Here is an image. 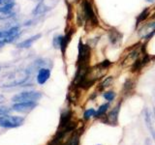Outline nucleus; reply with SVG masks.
Instances as JSON below:
<instances>
[{
  "instance_id": "f257e3e1",
  "label": "nucleus",
  "mask_w": 155,
  "mask_h": 145,
  "mask_svg": "<svg viewBox=\"0 0 155 145\" xmlns=\"http://www.w3.org/2000/svg\"><path fill=\"white\" fill-rule=\"evenodd\" d=\"M29 77V72L27 70H16L5 75L0 79V87L9 88L23 84Z\"/></svg>"
},
{
  "instance_id": "f03ea898",
  "label": "nucleus",
  "mask_w": 155,
  "mask_h": 145,
  "mask_svg": "<svg viewBox=\"0 0 155 145\" xmlns=\"http://www.w3.org/2000/svg\"><path fill=\"white\" fill-rule=\"evenodd\" d=\"M42 93L38 91H25L15 95L12 98L14 103H22V102H36L42 98Z\"/></svg>"
},
{
  "instance_id": "7ed1b4c3",
  "label": "nucleus",
  "mask_w": 155,
  "mask_h": 145,
  "mask_svg": "<svg viewBox=\"0 0 155 145\" xmlns=\"http://www.w3.org/2000/svg\"><path fill=\"white\" fill-rule=\"evenodd\" d=\"M24 122V118L19 116H0V127L1 128H18Z\"/></svg>"
},
{
  "instance_id": "20e7f679",
  "label": "nucleus",
  "mask_w": 155,
  "mask_h": 145,
  "mask_svg": "<svg viewBox=\"0 0 155 145\" xmlns=\"http://www.w3.org/2000/svg\"><path fill=\"white\" fill-rule=\"evenodd\" d=\"M36 102H22V103H15L12 106V109L17 112L28 113L37 106Z\"/></svg>"
},
{
  "instance_id": "39448f33",
  "label": "nucleus",
  "mask_w": 155,
  "mask_h": 145,
  "mask_svg": "<svg viewBox=\"0 0 155 145\" xmlns=\"http://www.w3.org/2000/svg\"><path fill=\"white\" fill-rule=\"evenodd\" d=\"M155 33V21L148 22L147 24L143 26V28L140 30V36L143 39H148Z\"/></svg>"
},
{
  "instance_id": "423d86ee",
  "label": "nucleus",
  "mask_w": 155,
  "mask_h": 145,
  "mask_svg": "<svg viewBox=\"0 0 155 145\" xmlns=\"http://www.w3.org/2000/svg\"><path fill=\"white\" fill-rule=\"evenodd\" d=\"M51 76V70L50 68H41V69L38 70V74H37V82L40 85L45 84L46 82L48 80Z\"/></svg>"
},
{
  "instance_id": "0eeeda50",
  "label": "nucleus",
  "mask_w": 155,
  "mask_h": 145,
  "mask_svg": "<svg viewBox=\"0 0 155 145\" xmlns=\"http://www.w3.org/2000/svg\"><path fill=\"white\" fill-rule=\"evenodd\" d=\"M119 110H120V104H118L116 106L111 109L108 116H107V123H109L110 125H116L117 124V121H118V114H119Z\"/></svg>"
},
{
  "instance_id": "6e6552de",
  "label": "nucleus",
  "mask_w": 155,
  "mask_h": 145,
  "mask_svg": "<svg viewBox=\"0 0 155 145\" xmlns=\"http://www.w3.org/2000/svg\"><path fill=\"white\" fill-rule=\"evenodd\" d=\"M41 34H36V35H34L30 38L26 39V40H24L21 43L17 44V47L18 48H28L30 47L34 43H35L37 40H39V39L41 38Z\"/></svg>"
},
{
  "instance_id": "1a4fd4ad",
  "label": "nucleus",
  "mask_w": 155,
  "mask_h": 145,
  "mask_svg": "<svg viewBox=\"0 0 155 145\" xmlns=\"http://www.w3.org/2000/svg\"><path fill=\"white\" fill-rule=\"evenodd\" d=\"M71 118H72V112L69 109H65L61 114L60 117V122H59V128H65L66 126H68L71 123Z\"/></svg>"
},
{
  "instance_id": "9d476101",
  "label": "nucleus",
  "mask_w": 155,
  "mask_h": 145,
  "mask_svg": "<svg viewBox=\"0 0 155 145\" xmlns=\"http://www.w3.org/2000/svg\"><path fill=\"white\" fill-rule=\"evenodd\" d=\"M9 30V35L7 37V39L5 40V43H12L15 39H16L18 36V33H19V28L18 26H13Z\"/></svg>"
},
{
  "instance_id": "9b49d317",
  "label": "nucleus",
  "mask_w": 155,
  "mask_h": 145,
  "mask_svg": "<svg viewBox=\"0 0 155 145\" xmlns=\"http://www.w3.org/2000/svg\"><path fill=\"white\" fill-rule=\"evenodd\" d=\"M109 108H110V103H105L103 105H101L99 106V108L96 110V113H95L94 117L99 118V117H102V116H104L107 111H108Z\"/></svg>"
},
{
  "instance_id": "f8f14e48",
  "label": "nucleus",
  "mask_w": 155,
  "mask_h": 145,
  "mask_svg": "<svg viewBox=\"0 0 155 145\" xmlns=\"http://www.w3.org/2000/svg\"><path fill=\"white\" fill-rule=\"evenodd\" d=\"M80 135H81V133H74L71 137L68 139V141L65 143V145H79L80 144Z\"/></svg>"
},
{
  "instance_id": "ddd939ff",
  "label": "nucleus",
  "mask_w": 155,
  "mask_h": 145,
  "mask_svg": "<svg viewBox=\"0 0 155 145\" xmlns=\"http://www.w3.org/2000/svg\"><path fill=\"white\" fill-rule=\"evenodd\" d=\"M63 37L62 35H55L53 37L52 40V46L54 48H60L62 47V43H63Z\"/></svg>"
},
{
  "instance_id": "4468645a",
  "label": "nucleus",
  "mask_w": 155,
  "mask_h": 145,
  "mask_svg": "<svg viewBox=\"0 0 155 145\" xmlns=\"http://www.w3.org/2000/svg\"><path fill=\"white\" fill-rule=\"evenodd\" d=\"M15 14H16L15 11H2V10H0V21L11 18Z\"/></svg>"
},
{
  "instance_id": "2eb2a0df",
  "label": "nucleus",
  "mask_w": 155,
  "mask_h": 145,
  "mask_svg": "<svg viewBox=\"0 0 155 145\" xmlns=\"http://www.w3.org/2000/svg\"><path fill=\"white\" fill-rule=\"evenodd\" d=\"M103 97L106 101H108V103H110V102H113L115 99L116 94L114 91H107L103 94Z\"/></svg>"
},
{
  "instance_id": "dca6fc26",
  "label": "nucleus",
  "mask_w": 155,
  "mask_h": 145,
  "mask_svg": "<svg viewBox=\"0 0 155 145\" xmlns=\"http://www.w3.org/2000/svg\"><path fill=\"white\" fill-rule=\"evenodd\" d=\"M96 113V110L94 108H88L84 111V120H89L91 117H94Z\"/></svg>"
},
{
  "instance_id": "f3484780",
  "label": "nucleus",
  "mask_w": 155,
  "mask_h": 145,
  "mask_svg": "<svg viewBox=\"0 0 155 145\" xmlns=\"http://www.w3.org/2000/svg\"><path fill=\"white\" fill-rule=\"evenodd\" d=\"M13 109H11L8 106H5V105H0V116H4V115H8L10 114Z\"/></svg>"
},
{
  "instance_id": "a211bd4d",
  "label": "nucleus",
  "mask_w": 155,
  "mask_h": 145,
  "mask_svg": "<svg viewBox=\"0 0 155 145\" xmlns=\"http://www.w3.org/2000/svg\"><path fill=\"white\" fill-rule=\"evenodd\" d=\"M111 82H113V79H111V77L110 76V77H108V79H107L104 82H102V83H101V85H102V86H101V88H106V87L110 86Z\"/></svg>"
},
{
  "instance_id": "6ab92c4d",
  "label": "nucleus",
  "mask_w": 155,
  "mask_h": 145,
  "mask_svg": "<svg viewBox=\"0 0 155 145\" xmlns=\"http://www.w3.org/2000/svg\"><path fill=\"white\" fill-rule=\"evenodd\" d=\"M5 101H6V98H5V96H3V95H0V104L4 103Z\"/></svg>"
},
{
  "instance_id": "aec40b11",
  "label": "nucleus",
  "mask_w": 155,
  "mask_h": 145,
  "mask_svg": "<svg viewBox=\"0 0 155 145\" xmlns=\"http://www.w3.org/2000/svg\"><path fill=\"white\" fill-rule=\"evenodd\" d=\"M5 44H6V43H5L3 40H0V47H2L5 45Z\"/></svg>"
},
{
  "instance_id": "412c9836",
  "label": "nucleus",
  "mask_w": 155,
  "mask_h": 145,
  "mask_svg": "<svg viewBox=\"0 0 155 145\" xmlns=\"http://www.w3.org/2000/svg\"><path fill=\"white\" fill-rule=\"evenodd\" d=\"M145 2H147V3H154L155 0H145Z\"/></svg>"
},
{
  "instance_id": "4be33fe9",
  "label": "nucleus",
  "mask_w": 155,
  "mask_h": 145,
  "mask_svg": "<svg viewBox=\"0 0 155 145\" xmlns=\"http://www.w3.org/2000/svg\"><path fill=\"white\" fill-rule=\"evenodd\" d=\"M0 69H1V65H0Z\"/></svg>"
},
{
  "instance_id": "5701e85b",
  "label": "nucleus",
  "mask_w": 155,
  "mask_h": 145,
  "mask_svg": "<svg viewBox=\"0 0 155 145\" xmlns=\"http://www.w3.org/2000/svg\"><path fill=\"white\" fill-rule=\"evenodd\" d=\"M97 145H102V144H97Z\"/></svg>"
}]
</instances>
